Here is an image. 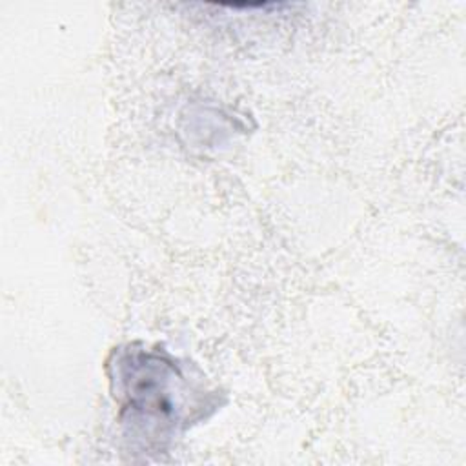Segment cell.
Segmentation results:
<instances>
[{
    "label": "cell",
    "instance_id": "6da1fadb",
    "mask_svg": "<svg viewBox=\"0 0 466 466\" xmlns=\"http://www.w3.org/2000/svg\"><path fill=\"white\" fill-rule=\"evenodd\" d=\"M175 373L177 370L171 364L146 355V360L133 364L124 379L126 408L146 413V417H157L162 426L173 424V419L178 420V406L171 399L167 382Z\"/></svg>",
    "mask_w": 466,
    "mask_h": 466
}]
</instances>
